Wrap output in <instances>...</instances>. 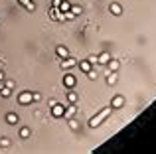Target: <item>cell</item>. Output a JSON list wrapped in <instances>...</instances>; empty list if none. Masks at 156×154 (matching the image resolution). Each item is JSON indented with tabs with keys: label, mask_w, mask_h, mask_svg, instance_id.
<instances>
[{
	"label": "cell",
	"mask_w": 156,
	"mask_h": 154,
	"mask_svg": "<svg viewBox=\"0 0 156 154\" xmlns=\"http://www.w3.org/2000/svg\"><path fill=\"white\" fill-rule=\"evenodd\" d=\"M109 10H111V14H115V16H121L122 14V8H121V4H117V2H113L109 6Z\"/></svg>",
	"instance_id": "10"
},
{
	"label": "cell",
	"mask_w": 156,
	"mask_h": 154,
	"mask_svg": "<svg viewBox=\"0 0 156 154\" xmlns=\"http://www.w3.org/2000/svg\"><path fill=\"white\" fill-rule=\"evenodd\" d=\"M18 115H16V113H8V115H6V123L8 124H18Z\"/></svg>",
	"instance_id": "14"
},
{
	"label": "cell",
	"mask_w": 156,
	"mask_h": 154,
	"mask_svg": "<svg viewBox=\"0 0 156 154\" xmlns=\"http://www.w3.org/2000/svg\"><path fill=\"white\" fill-rule=\"evenodd\" d=\"M57 10H59V12H67V10H71V2H67V0H61L59 6H57Z\"/></svg>",
	"instance_id": "15"
},
{
	"label": "cell",
	"mask_w": 156,
	"mask_h": 154,
	"mask_svg": "<svg viewBox=\"0 0 156 154\" xmlns=\"http://www.w3.org/2000/svg\"><path fill=\"white\" fill-rule=\"evenodd\" d=\"M77 65L81 67V71H83V73H87V71H89V69H91V67H93L89 59H81V61H77Z\"/></svg>",
	"instance_id": "9"
},
{
	"label": "cell",
	"mask_w": 156,
	"mask_h": 154,
	"mask_svg": "<svg viewBox=\"0 0 156 154\" xmlns=\"http://www.w3.org/2000/svg\"><path fill=\"white\" fill-rule=\"evenodd\" d=\"M65 107H67V103H53L51 105V115L55 117V119H61L65 113Z\"/></svg>",
	"instance_id": "2"
},
{
	"label": "cell",
	"mask_w": 156,
	"mask_h": 154,
	"mask_svg": "<svg viewBox=\"0 0 156 154\" xmlns=\"http://www.w3.org/2000/svg\"><path fill=\"white\" fill-rule=\"evenodd\" d=\"M107 65H109V69H111V71H119V67H121V63H119V59L111 58V61L107 63Z\"/></svg>",
	"instance_id": "16"
},
{
	"label": "cell",
	"mask_w": 156,
	"mask_h": 154,
	"mask_svg": "<svg viewBox=\"0 0 156 154\" xmlns=\"http://www.w3.org/2000/svg\"><path fill=\"white\" fill-rule=\"evenodd\" d=\"M87 77H89L91 81H97V69H93V67H91V69L87 71Z\"/></svg>",
	"instance_id": "21"
},
{
	"label": "cell",
	"mask_w": 156,
	"mask_h": 154,
	"mask_svg": "<svg viewBox=\"0 0 156 154\" xmlns=\"http://www.w3.org/2000/svg\"><path fill=\"white\" fill-rule=\"evenodd\" d=\"M75 113H77V105L75 103H67L65 113H63V119H71V117H75Z\"/></svg>",
	"instance_id": "6"
},
{
	"label": "cell",
	"mask_w": 156,
	"mask_h": 154,
	"mask_svg": "<svg viewBox=\"0 0 156 154\" xmlns=\"http://www.w3.org/2000/svg\"><path fill=\"white\" fill-rule=\"evenodd\" d=\"M55 54H57V58H67V55H69V50L65 46H57L55 47Z\"/></svg>",
	"instance_id": "12"
},
{
	"label": "cell",
	"mask_w": 156,
	"mask_h": 154,
	"mask_svg": "<svg viewBox=\"0 0 156 154\" xmlns=\"http://www.w3.org/2000/svg\"><path fill=\"white\" fill-rule=\"evenodd\" d=\"M111 58H113V55H111L109 51H103V54L97 55V63H99V65H107V63L111 61Z\"/></svg>",
	"instance_id": "7"
},
{
	"label": "cell",
	"mask_w": 156,
	"mask_h": 154,
	"mask_svg": "<svg viewBox=\"0 0 156 154\" xmlns=\"http://www.w3.org/2000/svg\"><path fill=\"white\" fill-rule=\"evenodd\" d=\"M30 135H32V131H30L28 127L20 128V136H22V138H30Z\"/></svg>",
	"instance_id": "20"
},
{
	"label": "cell",
	"mask_w": 156,
	"mask_h": 154,
	"mask_svg": "<svg viewBox=\"0 0 156 154\" xmlns=\"http://www.w3.org/2000/svg\"><path fill=\"white\" fill-rule=\"evenodd\" d=\"M122 105H125V97H122V95L113 97V101H111V107H113V109H121Z\"/></svg>",
	"instance_id": "8"
},
{
	"label": "cell",
	"mask_w": 156,
	"mask_h": 154,
	"mask_svg": "<svg viewBox=\"0 0 156 154\" xmlns=\"http://www.w3.org/2000/svg\"><path fill=\"white\" fill-rule=\"evenodd\" d=\"M67 121H69V128H71V131H77V128H79V121L77 119L71 117V119H67Z\"/></svg>",
	"instance_id": "19"
},
{
	"label": "cell",
	"mask_w": 156,
	"mask_h": 154,
	"mask_svg": "<svg viewBox=\"0 0 156 154\" xmlns=\"http://www.w3.org/2000/svg\"><path fill=\"white\" fill-rule=\"evenodd\" d=\"M59 2H61V0H53V2H51V6H53V8H57V6H59Z\"/></svg>",
	"instance_id": "27"
},
{
	"label": "cell",
	"mask_w": 156,
	"mask_h": 154,
	"mask_svg": "<svg viewBox=\"0 0 156 154\" xmlns=\"http://www.w3.org/2000/svg\"><path fill=\"white\" fill-rule=\"evenodd\" d=\"M77 65V59L75 58H71V55H67V58H61V67H63L65 71H69L71 67H75Z\"/></svg>",
	"instance_id": "3"
},
{
	"label": "cell",
	"mask_w": 156,
	"mask_h": 154,
	"mask_svg": "<svg viewBox=\"0 0 156 154\" xmlns=\"http://www.w3.org/2000/svg\"><path fill=\"white\" fill-rule=\"evenodd\" d=\"M67 103H77V93L73 89H69V93H67Z\"/></svg>",
	"instance_id": "17"
},
{
	"label": "cell",
	"mask_w": 156,
	"mask_h": 154,
	"mask_svg": "<svg viewBox=\"0 0 156 154\" xmlns=\"http://www.w3.org/2000/svg\"><path fill=\"white\" fill-rule=\"evenodd\" d=\"M75 83H77V79H75V75H73V73H65L63 75V85L67 89H73V87H75Z\"/></svg>",
	"instance_id": "5"
},
{
	"label": "cell",
	"mask_w": 156,
	"mask_h": 154,
	"mask_svg": "<svg viewBox=\"0 0 156 154\" xmlns=\"http://www.w3.org/2000/svg\"><path fill=\"white\" fill-rule=\"evenodd\" d=\"M117 79H119L117 71H109V73H107V83H109V85H115V83H117Z\"/></svg>",
	"instance_id": "13"
},
{
	"label": "cell",
	"mask_w": 156,
	"mask_h": 154,
	"mask_svg": "<svg viewBox=\"0 0 156 154\" xmlns=\"http://www.w3.org/2000/svg\"><path fill=\"white\" fill-rule=\"evenodd\" d=\"M8 146H10V138H6V136L0 138V148H8Z\"/></svg>",
	"instance_id": "23"
},
{
	"label": "cell",
	"mask_w": 156,
	"mask_h": 154,
	"mask_svg": "<svg viewBox=\"0 0 156 154\" xmlns=\"http://www.w3.org/2000/svg\"><path fill=\"white\" fill-rule=\"evenodd\" d=\"M40 99H42V95H40L38 91H36V93H32V101H40Z\"/></svg>",
	"instance_id": "24"
},
{
	"label": "cell",
	"mask_w": 156,
	"mask_h": 154,
	"mask_svg": "<svg viewBox=\"0 0 156 154\" xmlns=\"http://www.w3.org/2000/svg\"><path fill=\"white\" fill-rule=\"evenodd\" d=\"M111 113H113V107H111V105H107V107H103V109H101V113H99V115H95L91 121H89V127H91V128H97L99 124H103V123H105V119L111 115Z\"/></svg>",
	"instance_id": "1"
},
{
	"label": "cell",
	"mask_w": 156,
	"mask_h": 154,
	"mask_svg": "<svg viewBox=\"0 0 156 154\" xmlns=\"http://www.w3.org/2000/svg\"><path fill=\"white\" fill-rule=\"evenodd\" d=\"M81 12H83V8H81L79 4H71V14L73 16H79Z\"/></svg>",
	"instance_id": "18"
},
{
	"label": "cell",
	"mask_w": 156,
	"mask_h": 154,
	"mask_svg": "<svg viewBox=\"0 0 156 154\" xmlns=\"http://www.w3.org/2000/svg\"><path fill=\"white\" fill-rule=\"evenodd\" d=\"M18 2H20V4H22V6H24V8H26V10H28V12H34V10H36V4H34V2H32V0H18Z\"/></svg>",
	"instance_id": "11"
},
{
	"label": "cell",
	"mask_w": 156,
	"mask_h": 154,
	"mask_svg": "<svg viewBox=\"0 0 156 154\" xmlns=\"http://www.w3.org/2000/svg\"><path fill=\"white\" fill-rule=\"evenodd\" d=\"M18 103L20 105H30V103H34L32 101V91H22L18 95Z\"/></svg>",
	"instance_id": "4"
},
{
	"label": "cell",
	"mask_w": 156,
	"mask_h": 154,
	"mask_svg": "<svg viewBox=\"0 0 156 154\" xmlns=\"http://www.w3.org/2000/svg\"><path fill=\"white\" fill-rule=\"evenodd\" d=\"M10 93H12V89H8L6 85H4V87H0V95H2V97H10Z\"/></svg>",
	"instance_id": "22"
},
{
	"label": "cell",
	"mask_w": 156,
	"mask_h": 154,
	"mask_svg": "<svg viewBox=\"0 0 156 154\" xmlns=\"http://www.w3.org/2000/svg\"><path fill=\"white\" fill-rule=\"evenodd\" d=\"M0 81H4V71H0Z\"/></svg>",
	"instance_id": "28"
},
{
	"label": "cell",
	"mask_w": 156,
	"mask_h": 154,
	"mask_svg": "<svg viewBox=\"0 0 156 154\" xmlns=\"http://www.w3.org/2000/svg\"><path fill=\"white\" fill-rule=\"evenodd\" d=\"M4 85H6L8 89H14V81H6V83H4Z\"/></svg>",
	"instance_id": "26"
},
{
	"label": "cell",
	"mask_w": 156,
	"mask_h": 154,
	"mask_svg": "<svg viewBox=\"0 0 156 154\" xmlns=\"http://www.w3.org/2000/svg\"><path fill=\"white\" fill-rule=\"evenodd\" d=\"M89 61H91V65H97V55H89Z\"/></svg>",
	"instance_id": "25"
}]
</instances>
